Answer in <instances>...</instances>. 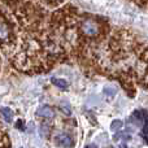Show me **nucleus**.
Returning a JSON list of instances; mask_svg holds the SVG:
<instances>
[{
	"label": "nucleus",
	"instance_id": "obj_1",
	"mask_svg": "<svg viewBox=\"0 0 148 148\" xmlns=\"http://www.w3.org/2000/svg\"><path fill=\"white\" fill-rule=\"evenodd\" d=\"M17 25L14 21L7 14L0 13V47L3 48H13L17 39Z\"/></svg>",
	"mask_w": 148,
	"mask_h": 148
},
{
	"label": "nucleus",
	"instance_id": "obj_11",
	"mask_svg": "<svg viewBox=\"0 0 148 148\" xmlns=\"http://www.w3.org/2000/svg\"><path fill=\"white\" fill-rule=\"evenodd\" d=\"M86 148H97V147L95 146V144H90V146H87Z\"/></svg>",
	"mask_w": 148,
	"mask_h": 148
},
{
	"label": "nucleus",
	"instance_id": "obj_3",
	"mask_svg": "<svg viewBox=\"0 0 148 148\" xmlns=\"http://www.w3.org/2000/svg\"><path fill=\"white\" fill-rule=\"evenodd\" d=\"M55 142L57 143V146L64 147V148H72V147H74L73 136L70 135V134H66V133H61V134H59V135H56Z\"/></svg>",
	"mask_w": 148,
	"mask_h": 148
},
{
	"label": "nucleus",
	"instance_id": "obj_4",
	"mask_svg": "<svg viewBox=\"0 0 148 148\" xmlns=\"http://www.w3.org/2000/svg\"><path fill=\"white\" fill-rule=\"evenodd\" d=\"M36 116L42 118H46V120H49V118L55 117V110L51 107H48V105H42L36 110Z\"/></svg>",
	"mask_w": 148,
	"mask_h": 148
},
{
	"label": "nucleus",
	"instance_id": "obj_9",
	"mask_svg": "<svg viewBox=\"0 0 148 148\" xmlns=\"http://www.w3.org/2000/svg\"><path fill=\"white\" fill-rule=\"evenodd\" d=\"M60 109L64 110L65 114H70V113H72V110H70V108H69V107H64V105H61V107H60Z\"/></svg>",
	"mask_w": 148,
	"mask_h": 148
},
{
	"label": "nucleus",
	"instance_id": "obj_2",
	"mask_svg": "<svg viewBox=\"0 0 148 148\" xmlns=\"http://www.w3.org/2000/svg\"><path fill=\"white\" fill-rule=\"evenodd\" d=\"M103 31L104 25L97 18L86 17L78 23V34L83 39H99L103 35Z\"/></svg>",
	"mask_w": 148,
	"mask_h": 148
},
{
	"label": "nucleus",
	"instance_id": "obj_7",
	"mask_svg": "<svg viewBox=\"0 0 148 148\" xmlns=\"http://www.w3.org/2000/svg\"><path fill=\"white\" fill-rule=\"evenodd\" d=\"M103 94H104L108 99H112V97L116 96V88L112 86H105L104 88H103Z\"/></svg>",
	"mask_w": 148,
	"mask_h": 148
},
{
	"label": "nucleus",
	"instance_id": "obj_8",
	"mask_svg": "<svg viewBox=\"0 0 148 148\" xmlns=\"http://www.w3.org/2000/svg\"><path fill=\"white\" fill-rule=\"evenodd\" d=\"M122 121H120V120H114L112 122V125H110V130L112 131H117V130H120L121 127H122Z\"/></svg>",
	"mask_w": 148,
	"mask_h": 148
},
{
	"label": "nucleus",
	"instance_id": "obj_10",
	"mask_svg": "<svg viewBox=\"0 0 148 148\" xmlns=\"http://www.w3.org/2000/svg\"><path fill=\"white\" fill-rule=\"evenodd\" d=\"M16 127H20L21 130H23V126H22V121H17V125H16Z\"/></svg>",
	"mask_w": 148,
	"mask_h": 148
},
{
	"label": "nucleus",
	"instance_id": "obj_5",
	"mask_svg": "<svg viewBox=\"0 0 148 148\" xmlns=\"http://www.w3.org/2000/svg\"><path fill=\"white\" fill-rule=\"evenodd\" d=\"M51 82L52 84H55L56 87H59L60 90H68L69 88V83H68V81H65V79L62 78H56V77H52L51 78Z\"/></svg>",
	"mask_w": 148,
	"mask_h": 148
},
{
	"label": "nucleus",
	"instance_id": "obj_6",
	"mask_svg": "<svg viewBox=\"0 0 148 148\" xmlns=\"http://www.w3.org/2000/svg\"><path fill=\"white\" fill-rule=\"evenodd\" d=\"M0 113H1V116L4 117V120L7 121V122H12L13 121V112L9 109V108L4 107L0 109Z\"/></svg>",
	"mask_w": 148,
	"mask_h": 148
},
{
	"label": "nucleus",
	"instance_id": "obj_12",
	"mask_svg": "<svg viewBox=\"0 0 148 148\" xmlns=\"http://www.w3.org/2000/svg\"><path fill=\"white\" fill-rule=\"evenodd\" d=\"M144 139H146V142H147V144H148V135H147V136H144Z\"/></svg>",
	"mask_w": 148,
	"mask_h": 148
}]
</instances>
